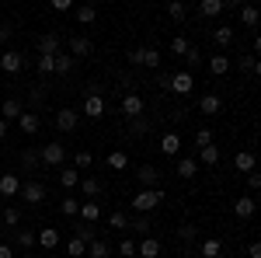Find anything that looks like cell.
<instances>
[{
    "label": "cell",
    "instance_id": "55",
    "mask_svg": "<svg viewBox=\"0 0 261 258\" xmlns=\"http://www.w3.org/2000/svg\"><path fill=\"white\" fill-rule=\"evenodd\" d=\"M247 255H251V258H261V241H251V244H247Z\"/></svg>",
    "mask_w": 261,
    "mask_h": 258
},
{
    "label": "cell",
    "instance_id": "49",
    "mask_svg": "<svg viewBox=\"0 0 261 258\" xmlns=\"http://www.w3.org/2000/svg\"><path fill=\"white\" fill-rule=\"evenodd\" d=\"M91 164H94V154H91V150H81V154L73 157V168H91Z\"/></svg>",
    "mask_w": 261,
    "mask_h": 258
},
{
    "label": "cell",
    "instance_id": "46",
    "mask_svg": "<svg viewBox=\"0 0 261 258\" xmlns=\"http://www.w3.org/2000/svg\"><path fill=\"white\" fill-rule=\"evenodd\" d=\"M108 227H112V230H125V227H129V217H125V213H108Z\"/></svg>",
    "mask_w": 261,
    "mask_h": 258
},
{
    "label": "cell",
    "instance_id": "20",
    "mask_svg": "<svg viewBox=\"0 0 261 258\" xmlns=\"http://www.w3.org/2000/svg\"><path fill=\"white\" fill-rule=\"evenodd\" d=\"M98 220H101L98 199H87V202H81V223H98Z\"/></svg>",
    "mask_w": 261,
    "mask_h": 258
},
{
    "label": "cell",
    "instance_id": "38",
    "mask_svg": "<svg viewBox=\"0 0 261 258\" xmlns=\"http://www.w3.org/2000/svg\"><path fill=\"white\" fill-rule=\"evenodd\" d=\"M60 209H63V217H81V202H77V199L73 196H66L60 202Z\"/></svg>",
    "mask_w": 261,
    "mask_h": 258
},
{
    "label": "cell",
    "instance_id": "7",
    "mask_svg": "<svg viewBox=\"0 0 261 258\" xmlns=\"http://www.w3.org/2000/svg\"><path fill=\"white\" fill-rule=\"evenodd\" d=\"M143 108H146V105H143V98L136 95V91H129V95L122 98V115H125V119H140Z\"/></svg>",
    "mask_w": 261,
    "mask_h": 258
},
{
    "label": "cell",
    "instance_id": "62",
    "mask_svg": "<svg viewBox=\"0 0 261 258\" xmlns=\"http://www.w3.org/2000/svg\"><path fill=\"white\" fill-rule=\"evenodd\" d=\"M254 202H258V209H261V192H254Z\"/></svg>",
    "mask_w": 261,
    "mask_h": 258
},
{
    "label": "cell",
    "instance_id": "31",
    "mask_svg": "<svg viewBox=\"0 0 261 258\" xmlns=\"http://www.w3.org/2000/svg\"><path fill=\"white\" fill-rule=\"evenodd\" d=\"M241 21L247 25V28H254V25H261V11L251 7V4H241Z\"/></svg>",
    "mask_w": 261,
    "mask_h": 258
},
{
    "label": "cell",
    "instance_id": "34",
    "mask_svg": "<svg viewBox=\"0 0 261 258\" xmlns=\"http://www.w3.org/2000/svg\"><path fill=\"white\" fill-rule=\"evenodd\" d=\"M112 255V248H108V244H105V241H91V244H87V258H108Z\"/></svg>",
    "mask_w": 261,
    "mask_h": 258
},
{
    "label": "cell",
    "instance_id": "26",
    "mask_svg": "<svg viewBox=\"0 0 261 258\" xmlns=\"http://www.w3.org/2000/svg\"><path fill=\"white\" fill-rule=\"evenodd\" d=\"M199 255L202 258H220L223 255V241L220 238H205V241H202V248H199Z\"/></svg>",
    "mask_w": 261,
    "mask_h": 258
},
{
    "label": "cell",
    "instance_id": "35",
    "mask_svg": "<svg viewBox=\"0 0 261 258\" xmlns=\"http://www.w3.org/2000/svg\"><path fill=\"white\" fill-rule=\"evenodd\" d=\"M66 255H70V258H84V255H87V244H84L81 238H70V241H66Z\"/></svg>",
    "mask_w": 261,
    "mask_h": 258
},
{
    "label": "cell",
    "instance_id": "40",
    "mask_svg": "<svg viewBox=\"0 0 261 258\" xmlns=\"http://www.w3.org/2000/svg\"><path fill=\"white\" fill-rule=\"evenodd\" d=\"M21 164H24V168H35V164H42V150H35V147H28V150L21 154Z\"/></svg>",
    "mask_w": 261,
    "mask_h": 258
},
{
    "label": "cell",
    "instance_id": "15",
    "mask_svg": "<svg viewBox=\"0 0 261 258\" xmlns=\"http://www.w3.org/2000/svg\"><path fill=\"white\" fill-rule=\"evenodd\" d=\"M91 53H94L91 39H84V35H73V39H70V56H73V60H84V56H91Z\"/></svg>",
    "mask_w": 261,
    "mask_h": 258
},
{
    "label": "cell",
    "instance_id": "61",
    "mask_svg": "<svg viewBox=\"0 0 261 258\" xmlns=\"http://www.w3.org/2000/svg\"><path fill=\"white\" fill-rule=\"evenodd\" d=\"M254 74H258V77H261V60H258V63H254Z\"/></svg>",
    "mask_w": 261,
    "mask_h": 258
},
{
    "label": "cell",
    "instance_id": "3",
    "mask_svg": "<svg viewBox=\"0 0 261 258\" xmlns=\"http://www.w3.org/2000/svg\"><path fill=\"white\" fill-rule=\"evenodd\" d=\"M167 91H174V95H192L195 91V77H192V70H178V74H171V87Z\"/></svg>",
    "mask_w": 261,
    "mask_h": 258
},
{
    "label": "cell",
    "instance_id": "33",
    "mask_svg": "<svg viewBox=\"0 0 261 258\" xmlns=\"http://www.w3.org/2000/svg\"><path fill=\"white\" fill-rule=\"evenodd\" d=\"M73 238H81L84 244H91V241H98V234H94L91 223H73Z\"/></svg>",
    "mask_w": 261,
    "mask_h": 258
},
{
    "label": "cell",
    "instance_id": "5",
    "mask_svg": "<svg viewBox=\"0 0 261 258\" xmlns=\"http://www.w3.org/2000/svg\"><path fill=\"white\" fill-rule=\"evenodd\" d=\"M0 70L4 74H21L24 70V56H21L18 49H4L0 53Z\"/></svg>",
    "mask_w": 261,
    "mask_h": 258
},
{
    "label": "cell",
    "instance_id": "57",
    "mask_svg": "<svg viewBox=\"0 0 261 258\" xmlns=\"http://www.w3.org/2000/svg\"><path fill=\"white\" fill-rule=\"evenodd\" d=\"M0 258H14V248L7 241H0Z\"/></svg>",
    "mask_w": 261,
    "mask_h": 258
},
{
    "label": "cell",
    "instance_id": "1",
    "mask_svg": "<svg viewBox=\"0 0 261 258\" xmlns=\"http://www.w3.org/2000/svg\"><path fill=\"white\" fill-rule=\"evenodd\" d=\"M161 202H164L161 189H140V192L133 196V209H136V213H150V209H157Z\"/></svg>",
    "mask_w": 261,
    "mask_h": 258
},
{
    "label": "cell",
    "instance_id": "25",
    "mask_svg": "<svg viewBox=\"0 0 261 258\" xmlns=\"http://www.w3.org/2000/svg\"><path fill=\"white\" fill-rule=\"evenodd\" d=\"M223 11H226V0H202L199 4L202 18H216V14H223Z\"/></svg>",
    "mask_w": 261,
    "mask_h": 258
},
{
    "label": "cell",
    "instance_id": "48",
    "mask_svg": "<svg viewBox=\"0 0 261 258\" xmlns=\"http://www.w3.org/2000/svg\"><path fill=\"white\" fill-rule=\"evenodd\" d=\"M195 147H199V150L213 147V133H209V129H199V133H195Z\"/></svg>",
    "mask_w": 261,
    "mask_h": 258
},
{
    "label": "cell",
    "instance_id": "39",
    "mask_svg": "<svg viewBox=\"0 0 261 258\" xmlns=\"http://www.w3.org/2000/svg\"><path fill=\"white\" fill-rule=\"evenodd\" d=\"M35 66H39L42 77H49V74H56V56H39V63H35Z\"/></svg>",
    "mask_w": 261,
    "mask_h": 258
},
{
    "label": "cell",
    "instance_id": "50",
    "mask_svg": "<svg viewBox=\"0 0 261 258\" xmlns=\"http://www.w3.org/2000/svg\"><path fill=\"white\" fill-rule=\"evenodd\" d=\"M251 192H261V171H251L247 175V196Z\"/></svg>",
    "mask_w": 261,
    "mask_h": 258
},
{
    "label": "cell",
    "instance_id": "41",
    "mask_svg": "<svg viewBox=\"0 0 261 258\" xmlns=\"http://www.w3.org/2000/svg\"><path fill=\"white\" fill-rule=\"evenodd\" d=\"M129 227H133V230H136V234H140V238H150V227H153V223H150V220H146V217H143V213H140V217L133 220V223H129Z\"/></svg>",
    "mask_w": 261,
    "mask_h": 258
},
{
    "label": "cell",
    "instance_id": "37",
    "mask_svg": "<svg viewBox=\"0 0 261 258\" xmlns=\"http://www.w3.org/2000/svg\"><path fill=\"white\" fill-rule=\"evenodd\" d=\"M4 227L18 230V227H21V209H14V206H7V209H4Z\"/></svg>",
    "mask_w": 261,
    "mask_h": 258
},
{
    "label": "cell",
    "instance_id": "60",
    "mask_svg": "<svg viewBox=\"0 0 261 258\" xmlns=\"http://www.w3.org/2000/svg\"><path fill=\"white\" fill-rule=\"evenodd\" d=\"M4 136H7V122L0 119V139H4Z\"/></svg>",
    "mask_w": 261,
    "mask_h": 258
},
{
    "label": "cell",
    "instance_id": "52",
    "mask_svg": "<svg viewBox=\"0 0 261 258\" xmlns=\"http://www.w3.org/2000/svg\"><path fill=\"white\" fill-rule=\"evenodd\" d=\"M185 60L192 63V66H199V63H202V49H199V45H188V53H185Z\"/></svg>",
    "mask_w": 261,
    "mask_h": 258
},
{
    "label": "cell",
    "instance_id": "59",
    "mask_svg": "<svg viewBox=\"0 0 261 258\" xmlns=\"http://www.w3.org/2000/svg\"><path fill=\"white\" fill-rule=\"evenodd\" d=\"M254 53L261 56V32H258V39H254Z\"/></svg>",
    "mask_w": 261,
    "mask_h": 258
},
{
    "label": "cell",
    "instance_id": "43",
    "mask_svg": "<svg viewBox=\"0 0 261 258\" xmlns=\"http://www.w3.org/2000/svg\"><path fill=\"white\" fill-rule=\"evenodd\" d=\"M81 189H84V196H87V199L101 196V181H98V178H84V181H81Z\"/></svg>",
    "mask_w": 261,
    "mask_h": 258
},
{
    "label": "cell",
    "instance_id": "47",
    "mask_svg": "<svg viewBox=\"0 0 261 258\" xmlns=\"http://www.w3.org/2000/svg\"><path fill=\"white\" fill-rule=\"evenodd\" d=\"M188 45H192V42L185 39V35H178V39L171 42V53H174V56H185V53H188Z\"/></svg>",
    "mask_w": 261,
    "mask_h": 258
},
{
    "label": "cell",
    "instance_id": "51",
    "mask_svg": "<svg viewBox=\"0 0 261 258\" xmlns=\"http://www.w3.org/2000/svg\"><path fill=\"white\" fill-rule=\"evenodd\" d=\"M49 11H56V14H66V11H73V0H53V4H49Z\"/></svg>",
    "mask_w": 261,
    "mask_h": 258
},
{
    "label": "cell",
    "instance_id": "45",
    "mask_svg": "<svg viewBox=\"0 0 261 258\" xmlns=\"http://www.w3.org/2000/svg\"><path fill=\"white\" fill-rule=\"evenodd\" d=\"M199 160H202V164H220V147H216V143L205 147V150L199 154Z\"/></svg>",
    "mask_w": 261,
    "mask_h": 258
},
{
    "label": "cell",
    "instance_id": "10",
    "mask_svg": "<svg viewBox=\"0 0 261 258\" xmlns=\"http://www.w3.org/2000/svg\"><path fill=\"white\" fill-rule=\"evenodd\" d=\"M18 126H21V133L24 136H35L42 129V119H39V112H32V108H24L21 112V119H18Z\"/></svg>",
    "mask_w": 261,
    "mask_h": 258
},
{
    "label": "cell",
    "instance_id": "13",
    "mask_svg": "<svg viewBox=\"0 0 261 258\" xmlns=\"http://www.w3.org/2000/svg\"><path fill=\"white\" fill-rule=\"evenodd\" d=\"M60 45H63V39L56 35V32H45V35L39 39V56H56Z\"/></svg>",
    "mask_w": 261,
    "mask_h": 258
},
{
    "label": "cell",
    "instance_id": "53",
    "mask_svg": "<svg viewBox=\"0 0 261 258\" xmlns=\"http://www.w3.org/2000/svg\"><path fill=\"white\" fill-rule=\"evenodd\" d=\"M254 63H258V60H254V56L247 53V56H241V60H237V66H241L244 74H251V70H254Z\"/></svg>",
    "mask_w": 261,
    "mask_h": 258
},
{
    "label": "cell",
    "instance_id": "58",
    "mask_svg": "<svg viewBox=\"0 0 261 258\" xmlns=\"http://www.w3.org/2000/svg\"><path fill=\"white\" fill-rule=\"evenodd\" d=\"M181 238L192 241V238H195V227H192V223H185V227H181Z\"/></svg>",
    "mask_w": 261,
    "mask_h": 258
},
{
    "label": "cell",
    "instance_id": "28",
    "mask_svg": "<svg viewBox=\"0 0 261 258\" xmlns=\"http://www.w3.org/2000/svg\"><path fill=\"white\" fill-rule=\"evenodd\" d=\"M213 42H216L220 49H226V45L233 42V28H230V25H216V28H213Z\"/></svg>",
    "mask_w": 261,
    "mask_h": 258
},
{
    "label": "cell",
    "instance_id": "22",
    "mask_svg": "<svg viewBox=\"0 0 261 258\" xmlns=\"http://www.w3.org/2000/svg\"><path fill=\"white\" fill-rule=\"evenodd\" d=\"M14 241H18V248H35V244H39V230L18 227V230H14Z\"/></svg>",
    "mask_w": 261,
    "mask_h": 258
},
{
    "label": "cell",
    "instance_id": "23",
    "mask_svg": "<svg viewBox=\"0 0 261 258\" xmlns=\"http://www.w3.org/2000/svg\"><path fill=\"white\" fill-rule=\"evenodd\" d=\"M18 192H21V181H18V175H0V199L18 196Z\"/></svg>",
    "mask_w": 261,
    "mask_h": 258
},
{
    "label": "cell",
    "instance_id": "19",
    "mask_svg": "<svg viewBox=\"0 0 261 258\" xmlns=\"http://www.w3.org/2000/svg\"><path fill=\"white\" fill-rule=\"evenodd\" d=\"M199 112H202V115H220V112H223V98H220V95H202Z\"/></svg>",
    "mask_w": 261,
    "mask_h": 258
},
{
    "label": "cell",
    "instance_id": "18",
    "mask_svg": "<svg viewBox=\"0 0 261 258\" xmlns=\"http://www.w3.org/2000/svg\"><path fill=\"white\" fill-rule=\"evenodd\" d=\"M39 248L56 251V248H60V230H56V227H42L39 230Z\"/></svg>",
    "mask_w": 261,
    "mask_h": 258
},
{
    "label": "cell",
    "instance_id": "30",
    "mask_svg": "<svg viewBox=\"0 0 261 258\" xmlns=\"http://www.w3.org/2000/svg\"><path fill=\"white\" fill-rule=\"evenodd\" d=\"M105 164H108L112 171H122V168H129V154H125V150H112V154L105 157Z\"/></svg>",
    "mask_w": 261,
    "mask_h": 258
},
{
    "label": "cell",
    "instance_id": "29",
    "mask_svg": "<svg viewBox=\"0 0 261 258\" xmlns=\"http://www.w3.org/2000/svg\"><path fill=\"white\" fill-rule=\"evenodd\" d=\"M226 70H230V56H209V74H213V77H223V74H226Z\"/></svg>",
    "mask_w": 261,
    "mask_h": 258
},
{
    "label": "cell",
    "instance_id": "4",
    "mask_svg": "<svg viewBox=\"0 0 261 258\" xmlns=\"http://www.w3.org/2000/svg\"><path fill=\"white\" fill-rule=\"evenodd\" d=\"M63 160H66V150H63V143H45L42 147V164L45 168H63Z\"/></svg>",
    "mask_w": 261,
    "mask_h": 258
},
{
    "label": "cell",
    "instance_id": "11",
    "mask_svg": "<svg viewBox=\"0 0 261 258\" xmlns=\"http://www.w3.org/2000/svg\"><path fill=\"white\" fill-rule=\"evenodd\" d=\"M136 178H140L143 189H157V185H161V171H157L153 164H140V168H136Z\"/></svg>",
    "mask_w": 261,
    "mask_h": 258
},
{
    "label": "cell",
    "instance_id": "24",
    "mask_svg": "<svg viewBox=\"0 0 261 258\" xmlns=\"http://www.w3.org/2000/svg\"><path fill=\"white\" fill-rule=\"evenodd\" d=\"M73 14H77V21H81V28H84V25L98 21V7L94 4H81V7H73Z\"/></svg>",
    "mask_w": 261,
    "mask_h": 258
},
{
    "label": "cell",
    "instance_id": "56",
    "mask_svg": "<svg viewBox=\"0 0 261 258\" xmlns=\"http://www.w3.org/2000/svg\"><path fill=\"white\" fill-rule=\"evenodd\" d=\"M11 32H14V28H11L7 21H0V42H7V39H11Z\"/></svg>",
    "mask_w": 261,
    "mask_h": 258
},
{
    "label": "cell",
    "instance_id": "17",
    "mask_svg": "<svg viewBox=\"0 0 261 258\" xmlns=\"http://www.w3.org/2000/svg\"><path fill=\"white\" fill-rule=\"evenodd\" d=\"M161 154L164 157H178L181 154V136L178 133H164L161 136Z\"/></svg>",
    "mask_w": 261,
    "mask_h": 258
},
{
    "label": "cell",
    "instance_id": "9",
    "mask_svg": "<svg viewBox=\"0 0 261 258\" xmlns=\"http://www.w3.org/2000/svg\"><path fill=\"white\" fill-rule=\"evenodd\" d=\"M28 206H39L42 199H45V185L42 181H28V185H21V192H18Z\"/></svg>",
    "mask_w": 261,
    "mask_h": 258
},
{
    "label": "cell",
    "instance_id": "32",
    "mask_svg": "<svg viewBox=\"0 0 261 258\" xmlns=\"http://www.w3.org/2000/svg\"><path fill=\"white\" fill-rule=\"evenodd\" d=\"M60 185L63 189H77V185H81V171H77V168H63L60 171Z\"/></svg>",
    "mask_w": 261,
    "mask_h": 258
},
{
    "label": "cell",
    "instance_id": "44",
    "mask_svg": "<svg viewBox=\"0 0 261 258\" xmlns=\"http://www.w3.org/2000/svg\"><path fill=\"white\" fill-rule=\"evenodd\" d=\"M167 14H171L174 21H185V18H188V7L178 4V0H171V4H167Z\"/></svg>",
    "mask_w": 261,
    "mask_h": 258
},
{
    "label": "cell",
    "instance_id": "12",
    "mask_svg": "<svg viewBox=\"0 0 261 258\" xmlns=\"http://www.w3.org/2000/svg\"><path fill=\"white\" fill-rule=\"evenodd\" d=\"M164 244L157 238H140V244H136V255L140 258H161Z\"/></svg>",
    "mask_w": 261,
    "mask_h": 258
},
{
    "label": "cell",
    "instance_id": "14",
    "mask_svg": "<svg viewBox=\"0 0 261 258\" xmlns=\"http://www.w3.org/2000/svg\"><path fill=\"white\" fill-rule=\"evenodd\" d=\"M233 213L241 220H251L254 213H258V202H254V196H237V202H233Z\"/></svg>",
    "mask_w": 261,
    "mask_h": 258
},
{
    "label": "cell",
    "instance_id": "21",
    "mask_svg": "<svg viewBox=\"0 0 261 258\" xmlns=\"http://www.w3.org/2000/svg\"><path fill=\"white\" fill-rule=\"evenodd\" d=\"M21 112H24V105H21L18 98H7L4 105H0V119L11 122V119H21Z\"/></svg>",
    "mask_w": 261,
    "mask_h": 258
},
{
    "label": "cell",
    "instance_id": "27",
    "mask_svg": "<svg viewBox=\"0 0 261 258\" xmlns=\"http://www.w3.org/2000/svg\"><path fill=\"white\" fill-rule=\"evenodd\" d=\"M178 178H195V171H199V160L195 157H178Z\"/></svg>",
    "mask_w": 261,
    "mask_h": 258
},
{
    "label": "cell",
    "instance_id": "54",
    "mask_svg": "<svg viewBox=\"0 0 261 258\" xmlns=\"http://www.w3.org/2000/svg\"><path fill=\"white\" fill-rule=\"evenodd\" d=\"M129 129H133V133H146V129H150V122L143 119V115H140V119H129Z\"/></svg>",
    "mask_w": 261,
    "mask_h": 258
},
{
    "label": "cell",
    "instance_id": "63",
    "mask_svg": "<svg viewBox=\"0 0 261 258\" xmlns=\"http://www.w3.org/2000/svg\"><path fill=\"white\" fill-rule=\"evenodd\" d=\"M24 258H39V255H24Z\"/></svg>",
    "mask_w": 261,
    "mask_h": 258
},
{
    "label": "cell",
    "instance_id": "2",
    "mask_svg": "<svg viewBox=\"0 0 261 258\" xmlns=\"http://www.w3.org/2000/svg\"><path fill=\"white\" fill-rule=\"evenodd\" d=\"M161 60H164V56L153 49V45H140V49L129 53V63H133V66H146V70H157Z\"/></svg>",
    "mask_w": 261,
    "mask_h": 258
},
{
    "label": "cell",
    "instance_id": "16",
    "mask_svg": "<svg viewBox=\"0 0 261 258\" xmlns=\"http://www.w3.org/2000/svg\"><path fill=\"white\" fill-rule=\"evenodd\" d=\"M233 168H237L241 175H251V171L258 168V157H254L251 150H237V157H233Z\"/></svg>",
    "mask_w": 261,
    "mask_h": 258
},
{
    "label": "cell",
    "instance_id": "8",
    "mask_svg": "<svg viewBox=\"0 0 261 258\" xmlns=\"http://www.w3.org/2000/svg\"><path fill=\"white\" fill-rule=\"evenodd\" d=\"M105 112H108V101L101 98V95H87V98H84V115H87V119H101Z\"/></svg>",
    "mask_w": 261,
    "mask_h": 258
},
{
    "label": "cell",
    "instance_id": "42",
    "mask_svg": "<svg viewBox=\"0 0 261 258\" xmlns=\"http://www.w3.org/2000/svg\"><path fill=\"white\" fill-rule=\"evenodd\" d=\"M136 244H140L136 238H122V244H119V255H122V258H136Z\"/></svg>",
    "mask_w": 261,
    "mask_h": 258
},
{
    "label": "cell",
    "instance_id": "6",
    "mask_svg": "<svg viewBox=\"0 0 261 258\" xmlns=\"http://www.w3.org/2000/svg\"><path fill=\"white\" fill-rule=\"evenodd\" d=\"M77 122H81V112H77V108H60V112H56V129H60V133H73Z\"/></svg>",
    "mask_w": 261,
    "mask_h": 258
},
{
    "label": "cell",
    "instance_id": "36",
    "mask_svg": "<svg viewBox=\"0 0 261 258\" xmlns=\"http://www.w3.org/2000/svg\"><path fill=\"white\" fill-rule=\"evenodd\" d=\"M73 56H66V53H56V74H60V77H66V74H70V70H73Z\"/></svg>",
    "mask_w": 261,
    "mask_h": 258
}]
</instances>
